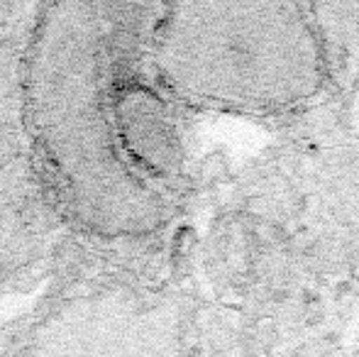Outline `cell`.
I'll return each instance as SVG.
<instances>
[{"instance_id":"6da1fadb","label":"cell","mask_w":359,"mask_h":357,"mask_svg":"<svg viewBox=\"0 0 359 357\" xmlns=\"http://www.w3.org/2000/svg\"><path fill=\"white\" fill-rule=\"evenodd\" d=\"M159 8L44 3L25 29V133L74 252L128 262L171 215L184 152L154 62Z\"/></svg>"},{"instance_id":"7a4b0ae2","label":"cell","mask_w":359,"mask_h":357,"mask_svg":"<svg viewBox=\"0 0 359 357\" xmlns=\"http://www.w3.org/2000/svg\"><path fill=\"white\" fill-rule=\"evenodd\" d=\"M62 260L59 284L18 323V357H176L166 311L125 262L74 250Z\"/></svg>"},{"instance_id":"3957f363","label":"cell","mask_w":359,"mask_h":357,"mask_svg":"<svg viewBox=\"0 0 359 357\" xmlns=\"http://www.w3.org/2000/svg\"><path fill=\"white\" fill-rule=\"evenodd\" d=\"M27 25L0 37V291L59 262L67 248L22 123L20 52Z\"/></svg>"},{"instance_id":"277c9868","label":"cell","mask_w":359,"mask_h":357,"mask_svg":"<svg viewBox=\"0 0 359 357\" xmlns=\"http://www.w3.org/2000/svg\"><path fill=\"white\" fill-rule=\"evenodd\" d=\"M0 357H18V325L0 328Z\"/></svg>"}]
</instances>
